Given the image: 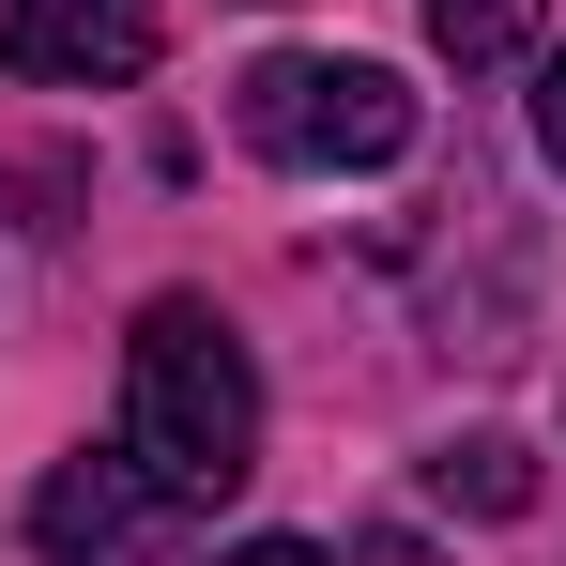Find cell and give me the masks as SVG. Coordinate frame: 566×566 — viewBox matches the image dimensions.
<instances>
[{
  "label": "cell",
  "mask_w": 566,
  "mask_h": 566,
  "mask_svg": "<svg viewBox=\"0 0 566 566\" xmlns=\"http://www.w3.org/2000/svg\"><path fill=\"white\" fill-rule=\"evenodd\" d=\"M123 460L169 505H230L261 474V368L199 291H154L138 337H123Z\"/></svg>",
  "instance_id": "6da1fadb"
},
{
  "label": "cell",
  "mask_w": 566,
  "mask_h": 566,
  "mask_svg": "<svg viewBox=\"0 0 566 566\" xmlns=\"http://www.w3.org/2000/svg\"><path fill=\"white\" fill-rule=\"evenodd\" d=\"M245 154H276V169H398L413 154V93L382 77V62H306V46H276V62H245Z\"/></svg>",
  "instance_id": "7a4b0ae2"
},
{
  "label": "cell",
  "mask_w": 566,
  "mask_h": 566,
  "mask_svg": "<svg viewBox=\"0 0 566 566\" xmlns=\"http://www.w3.org/2000/svg\"><path fill=\"white\" fill-rule=\"evenodd\" d=\"M169 15L154 0H0V77H46V93H123L154 77Z\"/></svg>",
  "instance_id": "3957f363"
},
{
  "label": "cell",
  "mask_w": 566,
  "mask_h": 566,
  "mask_svg": "<svg viewBox=\"0 0 566 566\" xmlns=\"http://www.w3.org/2000/svg\"><path fill=\"white\" fill-rule=\"evenodd\" d=\"M154 521H169V490L123 460V444H77V460H46V490H31V536H46V566H138L154 552Z\"/></svg>",
  "instance_id": "277c9868"
},
{
  "label": "cell",
  "mask_w": 566,
  "mask_h": 566,
  "mask_svg": "<svg viewBox=\"0 0 566 566\" xmlns=\"http://www.w3.org/2000/svg\"><path fill=\"white\" fill-rule=\"evenodd\" d=\"M429 490H444V505H474V521H521V505H536V460H521L505 429H460V444L429 460Z\"/></svg>",
  "instance_id": "5b68a950"
},
{
  "label": "cell",
  "mask_w": 566,
  "mask_h": 566,
  "mask_svg": "<svg viewBox=\"0 0 566 566\" xmlns=\"http://www.w3.org/2000/svg\"><path fill=\"white\" fill-rule=\"evenodd\" d=\"M429 46H444V62H521V46H536V0H429Z\"/></svg>",
  "instance_id": "8992f818"
},
{
  "label": "cell",
  "mask_w": 566,
  "mask_h": 566,
  "mask_svg": "<svg viewBox=\"0 0 566 566\" xmlns=\"http://www.w3.org/2000/svg\"><path fill=\"white\" fill-rule=\"evenodd\" d=\"M353 566H444V552H429L413 521H368V536H353Z\"/></svg>",
  "instance_id": "52a82bcc"
},
{
  "label": "cell",
  "mask_w": 566,
  "mask_h": 566,
  "mask_svg": "<svg viewBox=\"0 0 566 566\" xmlns=\"http://www.w3.org/2000/svg\"><path fill=\"white\" fill-rule=\"evenodd\" d=\"M214 566H337V552H306V536H230Z\"/></svg>",
  "instance_id": "ba28073f"
},
{
  "label": "cell",
  "mask_w": 566,
  "mask_h": 566,
  "mask_svg": "<svg viewBox=\"0 0 566 566\" xmlns=\"http://www.w3.org/2000/svg\"><path fill=\"white\" fill-rule=\"evenodd\" d=\"M536 154L566 169V46H552V77H536Z\"/></svg>",
  "instance_id": "9c48e42d"
}]
</instances>
